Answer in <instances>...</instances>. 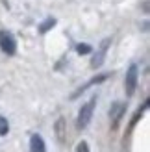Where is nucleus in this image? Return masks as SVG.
Instances as JSON below:
<instances>
[{
	"mask_svg": "<svg viewBox=\"0 0 150 152\" xmlns=\"http://www.w3.org/2000/svg\"><path fill=\"white\" fill-rule=\"evenodd\" d=\"M95 106H96V96H93L87 104H84V106L80 108L78 121H76V126L80 128V130H84V128H87V126H89V123H91V119H93Z\"/></svg>",
	"mask_w": 150,
	"mask_h": 152,
	"instance_id": "1",
	"label": "nucleus"
},
{
	"mask_svg": "<svg viewBox=\"0 0 150 152\" xmlns=\"http://www.w3.org/2000/svg\"><path fill=\"white\" fill-rule=\"evenodd\" d=\"M137 82H139V67L133 63L130 65V69L126 71L124 76V91H126V96H132L137 89Z\"/></svg>",
	"mask_w": 150,
	"mask_h": 152,
	"instance_id": "2",
	"label": "nucleus"
},
{
	"mask_svg": "<svg viewBox=\"0 0 150 152\" xmlns=\"http://www.w3.org/2000/svg\"><path fill=\"white\" fill-rule=\"evenodd\" d=\"M0 50L7 56H13L17 52V41H15L13 34L7 30H0Z\"/></svg>",
	"mask_w": 150,
	"mask_h": 152,
	"instance_id": "3",
	"label": "nucleus"
},
{
	"mask_svg": "<svg viewBox=\"0 0 150 152\" xmlns=\"http://www.w3.org/2000/svg\"><path fill=\"white\" fill-rule=\"evenodd\" d=\"M124 111H126V104H122V102H113V104H111L109 119H111V126H113V128L119 126V123H121V119L124 115Z\"/></svg>",
	"mask_w": 150,
	"mask_h": 152,
	"instance_id": "4",
	"label": "nucleus"
},
{
	"mask_svg": "<svg viewBox=\"0 0 150 152\" xmlns=\"http://www.w3.org/2000/svg\"><path fill=\"white\" fill-rule=\"evenodd\" d=\"M109 45H111V39H106V41H104V43L100 45V48L96 50L95 58L91 59V67H93V69H96V67H100V65L104 63V59H106V54H108Z\"/></svg>",
	"mask_w": 150,
	"mask_h": 152,
	"instance_id": "5",
	"label": "nucleus"
},
{
	"mask_svg": "<svg viewBox=\"0 0 150 152\" xmlns=\"http://www.w3.org/2000/svg\"><path fill=\"white\" fill-rule=\"evenodd\" d=\"M54 132H56V139L63 145V143L67 141V124H65V119H63V117H59V119L56 121Z\"/></svg>",
	"mask_w": 150,
	"mask_h": 152,
	"instance_id": "6",
	"label": "nucleus"
},
{
	"mask_svg": "<svg viewBox=\"0 0 150 152\" xmlns=\"http://www.w3.org/2000/svg\"><path fill=\"white\" fill-rule=\"evenodd\" d=\"M108 78H109V74H98V76H95V78H91V80H89V82L85 83V86H82V87H80L78 91H74L71 98H76L78 95H82V93H84V91H87V89L91 87V86H95V83H102L104 80H108Z\"/></svg>",
	"mask_w": 150,
	"mask_h": 152,
	"instance_id": "7",
	"label": "nucleus"
},
{
	"mask_svg": "<svg viewBox=\"0 0 150 152\" xmlns=\"http://www.w3.org/2000/svg\"><path fill=\"white\" fill-rule=\"evenodd\" d=\"M30 152H47L44 141L39 134H33L32 137H30Z\"/></svg>",
	"mask_w": 150,
	"mask_h": 152,
	"instance_id": "8",
	"label": "nucleus"
},
{
	"mask_svg": "<svg viewBox=\"0 0 150 152\" xmlns=\"http://www.w3.org/2000/svg\"><path fill=\"white\" fill-rule=\"evenodd\" d=\"M54 24H56V19H47V20H44L43 24L39 26V32H41V34H47L50 28H54Z\"/></svg>",
	"mask_w": 150,
	"mask_h": 152,
	"instance_id": "9",
	"label": "nucleus"
},
{
	"mask_svg": "<svg viewBox=\"0 0 150 152\" xmlns=\"http://www.w3.org/2000/svg\"><path fill=\"white\" fill-rule=\"evenodd\" d=\"M146 108H148V100H145V104L141 106V108L137 110V113H135V115H133V119H132V126H133V124H135L137 121L141 119V115H143V113H145V110H146Z\"/></svg>",
	"mask_w": 150,
	"mask_h": 152,
	"instance_id": "10",
	"label": "nucleus"
},
{
	"mask_svg": "<svg viewBox=\"0 0 150 152\" xmlns=\"http://www.w3.org/2000/svg\"><path fill=\"white\" fill-rule=\"evenodd\" d=\"M9 132V123H7V119L0 115V135H6Z\"/></svg>",
	"mask_w": 150,
	"mask_h": 152,
	"instance_id": "11",
	"label": "nucleus"
},
{
	"mask_svg": "<svg viewBox=\"0 0 150 152\" xmlns=\"http://www.w3.org/2000/svg\"><path fill=\"white\" fill-rule=\"evenodd\" d=\"M76 52L78 54H89V52H93V48L89 47V45H85V43H80L76 47Z\"/></svg>",
	"mask_w": 150,
	"mask_h": 152,
	"instance_id": "12",
	"label": "nucleus"
},
{
	"mask_svg": "<svg viewBox=\"0 0 150 152\" xmlns=\"http://www.w3.org/2000/svg\"><path fill=\"white\" fill-rule=\"evenodd\" d=\"M76 152H91V150H89V145L85 141H80L78 147H76Z\"/></svg>",
	"mask_w": 150,
	"mask_h": 152,
	"instance_id": "13",
	"label": "nucleus"
}]
</instances>
